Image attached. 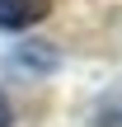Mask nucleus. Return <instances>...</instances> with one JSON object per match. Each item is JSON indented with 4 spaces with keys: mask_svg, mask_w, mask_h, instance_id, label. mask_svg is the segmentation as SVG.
Returning a JSON list of instances; mask_svg holds the SVG:
<instances>
[{
    "mask_svg": "<svg viewBox=\"0 0 122 127\" xmlns=\"http://www.w3.org/2000/svg\"><path fill=\"white\" fill-rule=\"evenodd\" d=\"M56 0H0V28L5 33H19V28H33L52 14Z\"/></svg>",
    "mask_w": 122,
    "mask_h": 127,
    "instance_id": "1",
    "label": "nucleus"
},
{
    "mask_svg": "<svg viewBox=\"0 0 122 127\" xmlns=\"http://www.w3.org/2000/svg\"><path fill=\"white\" fill-rule=\"evenodd\" d=\"M9 118H14V113H9V99L0 94V127H9Z\"/></svg>",
    "mask_w": 122,
    "mask_h": 127,
    "instance_id": "2",
    "label": "nucleus"
}]
</instances>
